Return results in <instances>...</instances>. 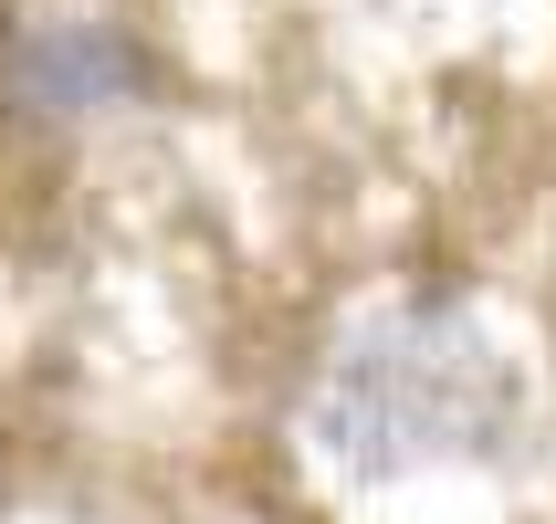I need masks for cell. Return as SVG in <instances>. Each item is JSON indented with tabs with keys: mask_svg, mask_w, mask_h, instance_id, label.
I'll use <instances>...</instances> for the list:
<instances>
[{
	"mask_svg": "<svg viewBox=\"0 0 556 524\" xmlns=\"http://www.w3.org/2000/svg\"><path fill=\"white\" fill-rule=\"evenodd\" d=\"M515 431H526V368L452 294H409V305L346 325L305 399V440L346 483L494 462V451H515Z\"/></svg>",
	"mask_w": 556,
	"mask_h": 524,
	"instance_id": "cell-1",
	"label": "cell"
},
{
	"mask_svg": "<svg viewBox=\"0 0 556 524\" xmlns=\"http://www.w3.org/2000/svg\"><path fill=\"white\" fill-rule=\"evenodd\" d=\"M157 94H168L157 42H137L126 22H94V11H31L0 42V116H22V126L137 116Z\"/></svg>",
	"mask_w": 556,
	"mask_h": 524,
	"instance_id": "cell-2",
	"label": "cell"
}]
</instances>
